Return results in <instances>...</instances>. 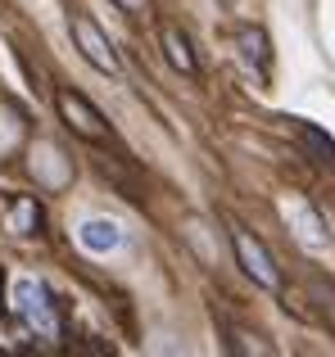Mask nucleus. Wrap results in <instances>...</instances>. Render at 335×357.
<instances>
[{"label":"nucleus","mask_w":335,"mask_h":357,"mask_svg":"<svg viewBox=\"0 0 335 357\" xmlns=\"http://www.w3.org/2000/svg\"><path fill=\"white\" fill-rule=\"evenodd\" d=\"M41 298H45V294H41V285H36V280H18V285H14V303H18V312H23L41 335H54V317H50V307H45Z\"/></svg>","instance_id":"nucleus-4"},{"label":"nucleus","mask_w":335,"mask_h":357,"mask_svg":"<svg viewBox=\"0 0 335 357\" xmlns=\"http://www.w3.org/2000/svg\"><path fill=\"white\" fill-rule=\"evenodd\" d=\"M240 59L254 63L258 73L267 68V36L258 32V27H245V32H240Z\"/></svg>","instance_id":"nucleus-9"},{"label":"nucleus","mask_w":335,"mask_h":357,"mask_svg":"<svg viewBox=\"0 0 335 357\" xmlns=\"http://www.w3.org/2000/svg\"><path fill=\"white\" fill-rule=\"evenodd\" d=\"M163 50H168V59H172L177 73H186V77L200 73V63H195V54H191V41H186L177 27H163Z\"/></svg>","instance_id":"nucleus-6"},{"label":"nucleus","mask_w":335,"mask_h":357,"mask_svg":"<svg viewBox=\"0 0 335 357\" xmlns=\"http://www.w3.org/2000/svg\"><path fill=\"white\" fill-rule=\"evenodd\" d=\"M77 240H82V249H87V253H114L118 244H123V231H118V222L91 218V222H82Z\"/></svg>","instance_id":"nucleus-5"},{"label":"nucleus","mask_w":335,"mask_h":357,"mask_svg":"<svg viewBox=\"0 0 335 357\" xmlns=\"http://www.w3.org/2000/svg\"><path fill=\"white\" fill-rule=\"evenodd\" d=\"M145 349H150V357H191V353H186V344L177 340V335H168V331L150 335V344H145Z\"/></svg>","instance_id":"nucleus-10"},{"label":"nucleus","mask_w":335,"mask_h":357,"mask_svg":"<svg viewBox=\"0 0 335 357\" xmlns=\"http://www.w3.org/2000/svg\"><path fill=\"white\" fill-rule=\"evenodd\" d=\"M36 218H41V213H36V204H32V199H18V204H14V213H9V222H14L18 236H32Z\"/></svg>","instance_id":"nucleus-12"},{"label":"nucleus","mask_w":335,"mask_h":357,"mask_svg":"<svg viewBox=\"0 0 335 357\" xmlns=\"http://www.w3.org/2000/svg\"><path fill=\"white\" fill-rule=\"evenodd\" d=\"M231 244H236V258H240V267L249 271V280H254V285H263V289H276V285H281V271H276L272 253L249 236L245 227H231Z\"/></svg>","instance_id":"nucleus-2"},{"label":"nucleus","mask_w":335,"mask_h":357,"mask_svg":"<svg viewBox=\"0 0 335 357\" xmlns=\"http://www.w3.org/2000/svg\"><path fill=\"white\" fill-rule=\"evenodd\" d=\"M0 285H5V276H0Z\"/></svg>","instance_id":"nucleus-14"},{"label":"nucleus","mask_w":335,"mask_h":357,"mask_svg":"<svg viewBox=\"0 0 335 357\" xmlns=\"http://www.w3.org/2000/svg\"><path fill=\"white\" fill-rule=\"evenodd\" d=\"M118 5H123V9H132V14H136V9H145V0H118Z\"/></svg>","instance_id":"nucleus-13"},{"label":"nucleus","mask_w":335,"mask_h":357,"mask_svg":"<svg viewBox=\"0 0 335 357\" xmlns=\"http://www.w3.org/2000/svg\"><path fill=\"white\" fill-rule=\"evenodd\" d=\"M285 218L295 222V227H299V240H308L313 249H322V244H327L331 236H327V227H322V218L313 208H304V204H295V208H285Z\"/></svg>","instance_id":"nucleus-7"},{"label":"nucleus","mask_w":335,"mask_h":357,"mask_svg":"<svg viewBox=\"0 0 335 357\" xmlns=\"http://www.w3.org/2000/svg\"><path fill=\"white\" fill-rule=\"evenodd\" d=\"M54 105H59L64 122H68L77 136H87V140H105L109 136V122L100 118V109L91 105L82 91H59V96H54Z\"/></svg>","instance_id":"nucleus-3"},{"label":"nucleus","mask_w":335,"mask_h":357,"mask_svg":"<svg viewBox=\"0 0 335 357\" xmlns=\"http://www.w3.org/2000/svg\"><path fill=\"white\" fill-rule=\"evenodd\" d=\"M73 41H77V50L87 54V63L91 68H100V73H109V77H118L123 73V59H118V50L109 45V36L100 32L91 18H82V14H73Z\"/></svg>","instance_id":"nucleus-1"},{"label":"nucleus","mask_w":335,"mask_h":357,"mask_svg":"<svg viewBox=\"0 0 335 357\" xmlns=\"http://www.w3.org/2000/svg\"><path fill=\"white\" fill-rule=\"evenodd\" d=\"M227 349L231 357H276V349L254 331H227Z\"/></svg>","instance_id":"nucleus-8"},{"label":"nucleus","mask_w":335,"mask_h":357,"mask_svg":"<svg viewBox=\"0 0 335 357\" xmlns=\"http://www.w3.org/2000/svg\"><path fill=\"white\" fill-rule=\"evenodd\" d=\"M299 136L308 140L313 149H318V158H322V163H331V167H335V140H331V136H322V131L313 127V122H304V127H299Z\"/></svg>","instance_id":"nucleus-11"}]
</instances>
